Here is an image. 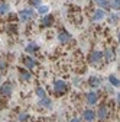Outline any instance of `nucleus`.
<instances>
[{
    "instance_id": "6ab92c4d",
    "label": "nucleus",
    "mask_w": 120,
    "mask_h": 122,
    "mask_svg": "<svg viewBox=\"0 0 120 122\" xmlns=\"http://www.w3.org/2000/svg\"><path fill=\"white\" fill-rule=\"evenodd\" d=\"M38 48H39V45H36L35 42H31V44H28V45H26V48H25V50H26V52L31 54V52H35Z\"/></svg>"
},
{
    "instance_id": "393cba45",
    "label": "nucleus",
    "mask_w": 120,
    "mask_h": 122,
    "mask_svg": "<svg viewBox=\"0 0 120 122\" xmlns=\"http://www.w3.org/2000/svg\"><path fill=\"white\" fill-rule=\"evenodd\" d=\"M6 67H7V63L5 60H0V73H2L3 70H6Z\"/></svg>"
},
{
    "instance_id": "6e6552de",
    "label": "nucleus",
    "mask_w": 120,
    "mask_h": 122,
    "mask_svg": "<svg viewBox=\"0 0 120 122\" xmlns=\"http://www.w3.org/2000/svg\"><path fill=\"white\" fill-rule=\"evenodd\" d=\"M12 92H13V84L12 83H5V84L0 86V96L9 97L12 95Z\"/></svg>"
},
{
    "instance_id": "9b49d317",
    "label": "nucleus",
    "mask_w": 120,
    "mask_h": 122,
    "mask_svg": "<svg viewBox=\"0 0 120 122\" xmlns=\"http://www.w3.org/2000/svg\"><path fill=\"white\" fill-rule=\"evenodd\" d=\"M88 84H90V87H91L93 90H96V89H98V87L101 86V80H100V77L91 76V77L88 79Z\"/></svg>"
},
{
    "instance_id": "dca6fc26",
    "label": "nucleus",
    "mask_w": 120,
    "mask_h": 122,
    "mask_svg": "<svg viewBox=\"0 0 120 122\" xmlns=\"http://www.w3.org/2000/svg\"><path fill=\"white\" fill-rule=\"evenodd\" d=\"M94 2H96L97 6H100V9H103V10L110 9V2H109V0H94Z\"/></svg>"
},
{
    "instance_id": "4be33fe9",
    "label": "nucleus",
    "mask_w": 120,
    "mask_h": 122,
    "mask_svg": "<svg viewBox=\"0 0 120 122\" xmlns=\"http://www.w3.org/2000/svg\"><path fill=\"white\" fill-rule=\"evenodd\" d=\"M18 121H19V122H28V121H29V113H26V112H22V113H19V116H18Z\"/></svg>"
},
{
    "instance_id": "0eeeda50",
    "label": "nucleus",
    "mask_w": 120,
    "mask_h": 122,
    "mask_svg": "<svg viewBox=\"0 0 120 122\" xmlns=\"http://www.w3.org/2000/svg\"><path fill=\"white\" fill-rule=\"evenodd\" d=\"M101 60H104L101 51H93L91 54H90V63L94 64V66H97L98 63H101Z\"/></svg>"
},
{
    "instance_id": "f257e3e1",
    "label": "nucleus",
    "mask_w": 120,
    "mask_h": 122,
    "mask_svg": "<svg viewBox=\"0 0 120 122\" xmlns=\"http://www.w3.org/2000/svg\"><path fill=\"white\" fill-rule=\"evenodd\" d=\"M96 115H97V119H98L100 122H106V121L110 118V108H109L106 103H101V105L98 106Z\"/></svg>"
},
{
    "instance_id": "4468645a",
    "label": "nucleus",
    "mask_w": 120,
    "mask_h": 122,
    "mask_svg": "<svg viewBox=\"0 0 120 122\" xmlns=\"http://www.w3.org/2000/svg\"><path fill=\"white\" fill-rule=\"evenodd\" d=\"M38 105L42 106V108H45V109H51V108H52V100H51L49 97H45V99H41V100L38 102Z\"/></svg>"
},
{
    "instance_id": "c756f323",
    "label": "nucleus",
    "mask_w": 120,
    "mask_h": 122,
    "mask_svg": "<svg viewBox=\"0 0 120 122\" xmlns=\"http://www.w3.org/2000/svg\"><path fill=\"white\" fill-rule=\"evenodd\" d=\"M0 81H2V73H0Z\"/></svg>"
},
{
    "instance_id": "f8f14e48",
    "label": "nucleus",
    "mask_w": 120,
    "mask_h": 122,
    "mask_svg": "<svg viewBox=\"0 0 120 122\" xmlns=\"http://www.w3.org/2000/svg\"><path fill=\"white\" fill-rule=\"evenodd\" d=\"M23 64H25V68L31 70L36 66V61L32 58V57H23Z\"/></svg>"
},
{
    "instance_id": "aec40b11",
    "label": "nucleus",
    "mask_w": 120,
    "mask_h": 122,
    "mask_svg": "<svg viewBox=\"0 0 120 122\" xmlns=\"http://www.w3.org/2000/svg\"><path fill=\"white\" fill-rule=\"evenodd\" d=\"M35 93H36V96L39 97V100H41V99H45V97H46V93H45V90H43V87H36V90H35Z\"/></svg>"
},
{
    "instance_id": "1a4fd4ad",
    "label": "nucleus",
    "mask_w": 120,
    "mask_h": 122,
    "mask_svg": "<svg viewBox=\"0 0 120 122\" xmlns=\"http://www.w3.org/2000/svg\"><path fill=\"white\" fill-rule=\"evenodd\" d=\"M104 18H106V12H104L103 9H96L94 12H93V15H91V22H100V20H103Z\"/></svg>"
},
{
    "instance_id": "5701e85b",
    "label": "nucleus",
    "mask_w": 120,
    "mask_h": 122,
    "mask_svg": "<svg viewBox=\"0 0 120 122\" xmlns=\"http://www.w3.org/2000/svg\"><path fill=\"white\" fill-rule=\"evenodd\" d=\"M110 7L114 10H120V0H110Z\"/></svg>"
},
{
    "instance_id": "7ed1b4c3",
    "label": "nucleus",
    "mask_w": 120,
    "mask_h": 122,
    "mask_svg": "<svg viewBox=\"0 0 120 122\" xmlns=\"http://www.w3.org/2000/svg\"><path fill=\"white\" fill-rule=\"evenodd\" d=\"M98 100H100L98 92L91 90V92H87V93H85V103H87L88 106H94V105H97Z\"/></svg>"
},
{
    "instance_id": "39448f33",
    "label": "nucleus",
    "mask_w": 120,
    "mask_h": 122,
    "mask_svg": "<svg viewBox=\"0 0 120 122\" xmlns=\"http://www.w3.org/2000/svg\"><path fill=\"white\" fill-rule=\"evenodd\" d=\"M96 118H97L96 111L90 109V108H87V109H84V111H83V119H84L85 122H94V121H96Z\"/></svg>"
},
{
    "instance_id": "2eb2a0df",
    "label": "nucleus",
    "mask_w": 120,
    "mask_h": 122,
    "mask_svg": "<svg viewBox=\"0 0 120 122\" xmlns=\"http://www.w3.org/2000/svg\"><path fill=\"white\" fill-rule=\"evenodd\" d=\"M103 57H104V60H106L107 63H110V61L114 60V51L111 48H109V50H106V51L103 52Z\"/></svg>"
},
{
    "instance_id": "ddd939ff",
    "label": "nucleus",
    "mask_w": 120,
    "mask_h": 122,
    "mask_svg": "<svg viewBox=\"0 0 120 122\" xmlns=\"http://www.w3.org/2000/svg\"><path fill=\"white\" fill-rule=\"evenodd\" d=\"M54 23V16L52 15H45V16L41 19V25L42 26H51Z\"/></svg>"
},
{
    "instance_id": "c85d7f7f",
    "label": "nucleus",
    "mask_w": 120,
    "mask_h": 122,
    "mask_svg": "<svg viewBox=\"0 0 120 122\" xmlns=\"http://www.w3.org/2000/svg\"><path fill=\"white\" fill-rule=\"evenodd\" d=\"M117 39H119V42H120V32L117 34Z\"/></svg>"
},
{
    "instance_id": "423d86ee",
    "label": "nucleus",
    "mask_w": 120,
    "mask_h": 122,
    "mask_svg": "<svg viewBox=\"0 0 120 122\" xmlns=\"http://www.w3.org/2000/svg\"><path fill=\"white\" fill-rule=\"evenodd\" d=\"M58 41H59V44H62V45H65V44H68V42H71L72 41V36H71V34H68L67 30H59L58 32Z\"/></svg>"
},
{
    "instance_id": "f3484780",
    "label": "nucleus",
    "mask_w": 120,
    "mask_h": 122,
    "mask_svg": "<svg viewBox=\"0 0 120 122\" xmlns=\"http://www.w3.org/2000/svg\"><path fill=\"white\" fill-rule=\"evenodd\" d=\"M109 83H110L113 87H120V80L116 77L114 74H110V76H109Z\"/></svg>"
},
{
    "instance_id": "f03ea898",
    "label": "nucleus",
    "mask_w": 120,
    "mask_h": 122,
    "mask_svg": "<svg viewBox=\"0 0 120 122\" xmlns=\"http://www.w3.org/2000/svg\"><path fill=\"white\" fill-rule=\"evenodd\" d=\"M54 92L58 95V96H61V95H65L67 92H68V84L64 81V80H54Z\"/></svg>"
},
{
    "instance_id": "bb28decb",
    "label": "nucleus",
    "mask_w": 120,
    "mask_h": 122,
    "mask_svg": "<svg viewBox=\"0 0 120 122\" xmlns=\"http://www.w3.org/2000/svg\"><path fill=\"white\" fill-rule=\"evenodd\" d=\"M69 122H81V119H80V118H77V116H74Z\"/></svg>"
},
{
    "instance_id": "a211bd4d",
    "label": "nucleus",
    "mask_w": 120,
    "mask_h": 122,
    "mask_svg": "<svg viewBox=\"0 0 120 122\" xmlns=\"http://www.w3.org/2000/svg\"><path fill=\"white\" fill-rule=\"evenodd\" d=\"M107 19H109V23L117 25V22L120 20V16H119V15H116V13H110L109 16H107Z\"/></svg>"
},
{
    "instance_id": "412c9836",
    "label": "nucleus",
    "mask_w": 120,
    "mask_h": 122,
    "mask_svg": "<svg viewBox=\"0 0 120 122\" xmlns=\"http://www.w3.org/2000/svg\"><path fill=\"white\" fill-rule=\"evenodd\" d=\"M9 5L7 3H5V2H2V3H0V15H6L7 12H9Z\"/></svg>"
},
{
    "instance_id": "a878e982",
    "label": "nucleus",
    "mask_w": 120,
    "mask_h": 122,
    "mask_svg": "<svg viewBox=\"0 0 120 122\" xmlns=\"http://www.w3.org/2000/svg\"><path fill=\"white\" fill-rule=\"evenodd\" d=\"M31 3H32L33 6L39 7V6H42V0H31Z\"/></svg>"
},
{
    "instance_id": "b1692460",
    "label": "nucleus",
    "mask_w": 120,
    "mask_h": 122,
    "mask_svg": "<svg viewBox=\"0 0 120 122\" xmlns=\"http://www.w3.org/2000/svg\"><path fill=\"white\" fill-rule=\"evenodd\" d=\"M48 10H49V7H48V6H43V5L38 7V13H41V15H46Z\"/></svg>"
},
{
    "instance_id": "cd10ccee",
    "label": "nucleus",
    "mask_w": 120,
    "mask_h": 122,
    "mask_svg": "<svg viewBox=\"0 0 120 122\" xmlns=\"http://www.w3.org/2000/svg\"><path fill=\"white\" fill-rule=\"evenodd\" d=\"M117 102L120 103V92H119V93H117Z\"/></svg>"
},
{
    "instance_id": "20e7f679",
    "label": "nucleus",
    "mask_w": 120,
    "mask_h": 122,
    "mask_svg": "<svg viewBox=\"0 0 120 122\" xmlns=\"http://www.w3.org/2000/svg\"><path fill=\"white\" fill-rule=\"evenodd\" d=\"M19 18H20V20L22 22H28V20H31V19H33L35 18V10L33 9H22L20 12H19Z\"/></svg>"
},
{
    "instance_id": "9d476101",
    "label": "nucleus",
    "mask_w": 120,
    "mask_h": 122,
    "mask_svg": "<svg viewBox=\"0 0 120 122\" xmlns=\"http://www.w3.org/2000/svg\"><path fill=\"white\" fill-rule=\"evenodd\" d=\"M19 76L22 81H31L32 80V73L28 68H19Z\"/></svg>"
}]
</instances>
